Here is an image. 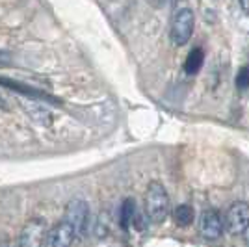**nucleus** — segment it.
Returning <instances> with one entry per match:
<instances>
[{"label": "nucleus", "instance_id": "obj_2", "mask_svg": "<svg viewBox=\"0 0 249 247\" xmlns=\"http://www.w3.org/2000/svg\"><path fill=\"white\" fill-rule=\"evenodd\" d=\"M194 24H196V15L190 8H178L171 17L169 24V39L175 47H182L190 41L194 34Z\"/></svg>", "mask_w": 249, "mask_h": 247}, {"label": "nucleus", "instance_id": "obj_6", "mask_svg": "<svg viewBox=\"0 0 249 247\" xmlns=\"http://www.w3.org/2000/svg\"><path fill=\"white\" fill-rule=\"evenodd\" d=\"M249 225V205L244 201H236L229 206L225 225L231 234H242Z\"/></svg>", "mask_w": 249, "mask_h": 247}, {"label": "nucleus", "instance_id": "obj_1", "mask_svg": "<svg viewBox=\"0 0 249 247\" xmlns=\"http://www.w3.org/2000/svg\"><path fill=\"white\" fill-rule=\"evenodd\" d=\"M169 214V195L158 180H153L145 192V216L151 223L160 225Z\"/></svg>", "mask_w": 249, "mask_h": 247}, {"label": "nucleus", "instance_id": "obj_16", "mask_svg": "<svg viewBox=\"0 0 249 247\" xmlns=\"http://www.w3.org/2000/svg\"><path fill=\"white\" fill-rule=\"evenodd\" d=\"M242 234H244V240H246V246L249 247V225H248V229L242 232Z\"/></svg>", "mask_w": 249, "mask_h": 247}, {"label": "nucleus", "instance_id": "obj_11", "mask_svg": "<svg viewBox=\"0 0 249 247\" xmlns=\"http://www.w3.org/2000/svg\"><path fill=\"white\" fill-rule=\"evenodd\" d=\"M136 212H138V208H136L134 199L132 197L124 199L123 205H121V212H119V221H121V227H123L124 230L132 225V219H134Z\"/></svg>", "mask_w": 249, "mask_h": 247}, {"label": "nucleus", "instance_id": "obj_5", "mask_svg": "<svg viewBox=\"0 0 249 247\" xmlns=\"http://www.w3.org/2000/svg\"><path fill=\"white\" fill-rule=\"evenodd\" d=\"M0 86H2V88H8L11 91L19 93V95L30 99V101H36V103H49V104H54V106L60 104V101H58L56 97L49 95L47 91H41V89H37V88H32V86L21 84V82H17V80L6 78V76H0Z\"/></svg>", "mask_w": 249, "mask_h": 247}, {"label": "nucleus", "instance_id": "obj_13", "mask_svg": "<svg viewBox=\"0 0 249 247\" xmlns=\"http://www.w3.org/2000/svg\"><path fill=\"white\" fill-rule=\"evenodd\" d=\"M236 88L238 89H249V67H242L236 74Z\"/></svg>", "mask_w": 249, "mask_h": 247}, {"label": "nucleus", "instance_id": "obj_10", "mask_svg": "<svg viewBox=\"0 0 249 247\" xmlns=\"http://www.w3.org/2000/svg\"><path fill=\"white\" fill-rule=\"evenodd\" d=\"M203 63H205V52L203 49H192V51L188 52L186 60H184V72L186 74H197L201 71V67H203Z\"/></svg>", "mask_w": 249, "mask_h": 247}, {"label": "nucleus", "instance_id": "obj_17", "mask_svg": "<svg viewBox=\"0 0 249 247\" xmlns=\"http://www.w3.org/2000/svg\"><path fill=\"white\" fill-rule=\"evenodd\" d=\"M0 108H4V110H8V106L4 104V99H2V97H0Z\"/></svg>", "mask_w": 249, "mask_h": 247}, {"label": "nucleus", "instance_id": "obj_7", "mask_svg": "<svg viewBox=\"0 0 249 247\" xmlns=\"http://www.w3.org/2000/svg\"><path fill=\"white\" fill-rule=\"evenodd\" d=\"M74 234L73 227L65 221H60L52 227L51 230H47V236H45V247H71L74 242Z\"/></svg>", "mask_w": 249, "mask_h": 247}, {"label": "nucleus", "instance_id": "obj_15", "mask_svg": "<svg viewBox=\"0 0 249 247\" xmlns=\"http://www.w3.org/2000/svg\"><path fill=\"white\" fill-rule=\"evenodd\" d=\"M240 6H242V10L249 13V0H240Z\"/></svg>", "mask_w": 249, "mask_h": 247}, {"label": "nucleus", "instance_id": "obj_4", "mask_svg": "<svg viewBox=\"0 0 249 247\" xmlns=\"http://www.w3.org/2000/svg\"><path fill=\"white\" fill-rule=\"evenodd\" d=\"M47 219L43 217H32L26 221V225L22 227L21 234H19V247H43L45 236H47Z\"/></svg>", "mask_w": 249, "mask_h": 247}, {"label": "nucleus", "instance_id": "obj_8", "mask_svg": "<svg viewBox=\"0 0 249 247\" xmlns=\"http://www.w3.org/2000/svg\"><path fill=\"white\" fill-rule=\"evenodd\" d=\"M223 219L218 210H205L199 217V232L205 240H218L223 234Z\"/></svg>", "mask_w": 249, "mask_h": 247}, {"label": "nucleus", "instance_id": "obj_14", "mask_svg": "<svg viewBox=\"0 0 249 247\" xmlns=\"http://www.w3.org/2000/svg\"><path fill=\"white\" fill-rule=\"evenodd\" d=\"M11 60H10V54L6 52H0V67H10Z\"/></svg>", "mask_w": 249, "mask_h": 247}, {"label": "nucleus", "instance_id": "obj_9", "mask_svg": "<svg viewBox=\"0 0 249 247\" xmlns=\"http://www.w3.org/2000/svg\"><path fill=\"white\" fill-rule=\"evenodd\" d=\"M21 108L34 123L41 124V126H51L54 123V113L45 104L36 103V101H24L21 103Z\"/></svg>", "mask_w": 249, "mask_h": 247}, {"label": "nucleus", "instance_id": "obj_12", "mask_svg": "<svg viewBox=\"0 0 249 247\" xmlns=\"http://www.w3.org/2000/svg\"><path fill=\"white\" fill-rule=\"evenodd\" d=\"M173 219H175V223L178 227H188L194 223L196 212H194V208L190 205H178L173 210Z\"/></svg>", "mask_w": 249, "mask_h": 247}, {"label": "nucleus", "instance_id": "obj_3", "mask_svg": "<svg viewBox=\"0 0 249 247\" xmlns=\"http://www.w3.org/2000/svg\"><path fill=\"white\" fill-rule=\"evenodd\" d=\"M63 221L73 227L76 236H84L88 227H89V205L84 199H80V197L71 199L67 203V206H65Z\"/></svg>", "mask_w": 249, "mask_h": 247}]
</instances>
